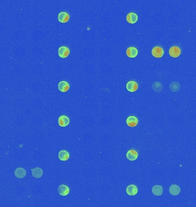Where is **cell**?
<instances>
[{"label":"cell","instance_id":"obj_13","mask_svg":"<svg viewBox=\"0 0 196 207\" xmlns=\"http://www.w3.org/2000/svg\"><path fill=\"white\" fill-rule=\"evenodd\" d=\"M70 18V15L66 12H61L58 15V20L60 23H67Z\"/></svg>","mask_w":196,"mask_h":207},{"label":"cell","instance_id":"obj_12","mask_svg":"<svg viewBox=\"0 0 196 207\" xmlns=\"http://www.w3.org/2000/svg\"><path fill=\"white\" fill-rule=\"evenodd\" d=\"M58 89L61 92H66L70 89V85L67 82L62 81L59 82L58 85Z\"/></svg>","mask_w":196,"mask_h":207},{"label":"cell","instance_id":"obj_9","mask_svg":"<svg viewBox=\"0 0 196 207\" xmlns=\"http://www.w3.org/2000/svg\"><path fill=\"white\" fill-rule=\"evenodd\" d=\"M138 156V153L134 150H129L127 154H126V157L127 158L131 161H135Z\"/></svg>","mask_w":196,"mask_h":207},{"label":"cell","instance_id":"obj_11","mask_svg":"<svg viewBox=\"0 0 196 207\" xmlns=\"http://www.w3.org/2000/svg\"><path fill=\"white\" fill-rule=\"evenodd\" d=\"M138 17L137 15L135 13H133V12H131V13H128L126 17V20H127V22L130 24L135 23L138 21Z\"/></svg>","mask_w":196,"mask_h":207},{"label":"cell","instance_id":"obj_7","mask_svg":"<svg viewBox=\"0 0 196 207\" xmlns=\"http://www.w3.org/2000/svg\"><path fill=\"white\" fill-rule=\"evenodd\" d=\"M164 54L163 50L160 47H156L152 50V55L155 58H161Z\"/></svg>","mask_w":196,"mask_h":207},{"label":"cell","instance_id":"obj_8","mask_svg":"<svg viewBox=\"0 0 196 207\" xmlns=\"http://www.w3.org/2000/svg\"><path fill=\"white\" fill-rule=\"evenodd\" d=\"M181 49L177 46H173L169 50V54L173 58H177L181 54Z\"/></svg>","mask_w":196,"mask_h":207},{"label":"cell","instance_id":"obj_2","mask_svg":"<svg viewBox=\"0 0 196 207\" xmlns=\"http://www.w3.org/2000/svg\"><path fill=\"white\" fill-rule=\"evenodd\" d=\"M138 84L134 81H130L126 85L127 90L130 92H134L138 89Z\"/></svg>","mask_w":196,"mask_h":207},{"label":"cell","instance_id":"obj_3","mask_svg":"<svg viewBox=\"0 0 196 207\" xmlns=\"http://www.w3.org/2000/svg\"><path fill=\"white\" fill-rule=\"evenodd\" d=\"M138 188L135 185H130L126 188V193L129 196H135L138 193Z\"/></svg>","mask_w":196,"mask_h":207},{"label":"cell","instance_id":"obj_5","mask_svg":"<svg viewBox=\"0 0 196 207\" xmlns=\"http://www.w3.org/2000/svg\"><path fill=\"white\" fill-rule=\"evenodd\" d=\"M138 51L137 49V48L134 47H131L127 49L126 51V55H127L128 57L134 58H135L138 55Z\"/></svg>","mask_w":196,"mask_h":207},{"label":"cell","instance_id":"obj_15","mask_svg":"<svg viewBox=\"0 0 196 207\" xmlns=\"http://www.w3.org/2000/svg\"><path fill=\"white\" fill-rule=\"evenodd\" d=\"M26 174H27V172L24 168H17L15 171V175L18 178H24L26 175Z\"/></svg>","mask_w":196,"mask_h":207},{"label":"cell","instance_id":"obj_4","mask_svg":"<svg viewBox=\"0 0 196 207\" xmlns=\"http://www.w3.org/2000/svg\"><path fill=\"white\" fill-rule=\"evenodd\" d=\"M58 192L60 195L63 196H67L70 193V189L66 185H61L58 188Z\"/></svg>","mask_w":196,"mask_h":207},{"label":"cell","instance_id":"obj_10","mask_svg":"<svg viewBox=\"0 0 196 207\" xmlns=\"http://www.w3.org/2000/svg\"><path fill=\"white\" fill-rule=\"evenodd\" d=\"M126 123L128 126L134 127L138 124V120L135 116H129L126 120Z\"/></svg>","mask_w":196,"mask_h":207},{"label":"cell","instance_id":"obj_6","mask_svg":"<svg viewBox=\"0 0 196 207\" xmlns=\"http://www.w3.org/2000/svg\"><path fill=\"white\" fill-rule=\"evenodd\" d=\"M70 119L67 116H61L59 117L58 122H59V125L60 127H66L70 124Z\"/></svg>","mask_w":196,"mask_h":207},{"label":"cell","instance_id":"obj_14","mask_svg":"<svg viewBox=\"0 0 196 207\" xmlns=\"http://www.w3.org/2000/svg\"><path fill=\"white\" fill-rule=\"evenodd\" d=\"M58 156L60 160L62 161H66L70 158V154L66 150H61L59 153Z\"/></svg>","mask_w":196,"mask_h":207},{"label":"cell","instance_id":"obj_1","mask_svg":"<svg viewBox=\"0 0 196 207\" xmlns=\"http://www.w3.org/2000/svg\"><path fill=\"white\" fill-rule=\"evenodd\" d=\"M58 54L60 58H66L70 54V50L66 46H61L59 49Z\"/></svg>","mask_w":196,"mask_h":207},{"label":"cell","instance_id":"obj_16","mask_svg":"<svg viewBox=\"0 0 196 207\" xmlns=\"http://www.w3.org/2000/svg\"><path fill=\"white\" fill-rule=\"evenodd\" d=\"M169 192L173 196H177L181 192V189L177 185H172L169 188Z\"/></svg>","mask_w":196,"mask_h":207},{"label":"cell","instance_id":"obj_17","mask_svg":"<svg viewBox=\"0 0 196 207\" xmlns=\"http://www.w3.org/2000/svg\"><path fill=\"white\" fill-rule=\"evenodd\" d=\"M163 188L160 185H155L152 188V193L155 196H161L163 194Z\"/></svg>","mask_w":196,"mask_h":207},{"label":"cell","instance_id":"obj_18","mask_svg":"<svg viewBox=\"0 0 196 207\" xmlns=\"http://www.w3.org/2000/svg\"><path fill=\"white\" fill-rule=\"evenodd\" d=\"M32 174L33 177L36 178H40L43 175V171L41 168H36L32 170Z\"/></svg>","mask_w":196,"mask_h":207}]
</instances>
